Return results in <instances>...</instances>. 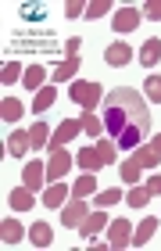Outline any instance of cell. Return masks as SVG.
Masks as SVG:
<instances>
[{
    "label": "cell",
    "instance_id": "cell-1",
    "mask_svg": "<svg viewBox=\"0 0 161 251\" xmlns=\"http://www.w3.org/2000/svg\"><path fill=\"white\" fill-rule=\"evenodd\" d=\"M104 133L115 140V147L133 151L151 133V111L147 97H140L133 86H118L104 97Z\"/></svg>",
    "mask_w": 161,
    "mask_h": 251
},
{
    "label": "cell",
    "instance_id": "cell-2",
    "mask_svg": "<svg viewBox=\"0 0 161 251\" xmlns=\"http://www.w3.org/2000/svg\"><path fill=\"white\" fill-rule=\"evenodd\" d=\"M68 97H72L83 111H93L100 100H104V90H100L97 83H72V94Z\"/></svg>",
    "mask_w": 161,
    "mask_h": 251
},
{
    "label": "cell",
    "instance_id": "cell-3",
    "mask_svg": "<svg viewBox=\"0 0 161 251\" xmlns=\"http://www.w3.org/2000/svg\"><path fill=\"white\" fill-rule=\"evenodd\" d=\"M108 244H111V248H129V244H133V223H129V219L108 223Z\"/></svg>",
    "mask_w": 161,
    "mask_h": 251
},
{
    "label": "cell",
    "instance_id": "cell-4",
    "mask_svg": "<svg viewBox=\"0 0 161 251\" xmlns=\"http://www.w3.org/2000/svg\"><path fill=\"white\" fill-rule=\"evenodd\" d=\"M68 169H72V154L65 151H50V158H47V183H57V179H61Z\"/></svg>",
    "mask_w": 161,
    "mask_h": 251
},
{
    "label": "cell",
    "instance_id": "cell-5",
    "mask_svg": "<svg viewBox=\"0 0 161 251\" xmlns=\"http://www.w3.org/2000/svg\"><path fill=\"white\" fill-rule=\"evenodd\" d=\"M104 61L111 65V68H125V65H133V47L125 40H115L111 47L104 50Z\"/></svg>",
    "mask_w": 161,
    "mask_h": 251
},
{
    "label": "cell",
    "instance_id": "cell-6",
    "mask_svg": "<svg viewBox=\"0 0 161 251\" xmlns=\"http://www.w3.org/2000/svg\"><path fill=\"white\" fill-rule=\"evenodd\" d=\"M79 129H83V126H79V119H65V122H57V129H54V136H50V144H47V147H50V151H61V147L72 140Z\"/></svg>",
    "mask_w": 161,
    "mask_h": 251
},
{
    "label": "cell",
    "instance_id": "cell-7",
    "mask_svg": "<svg viewBox=\"0 0 161 251\" xmlns=\"http://www.w3.org/2000/svg\"><path fill=\"white\" fill-rule=\"evenodd\" d=\"M140 22H143V11H140V7H122V11H115V32H133Z\"/></svg>",
    "mask_w": 161,
    "mask_h": 251
},
{
    "label": "cell",
    "instance_id": "cell-8",
    "mask_svg": "<svg viewBox=\"0 0 161 251\" xmlns=\"http://www.w3.org/2000/svg\"><path fill=\"white\" fill-rule=\"evenodd\" d=\"M86 215H90V208L83 204V198H72V201L65 204V212H61V223L75 230V226H83V219H86Z\"/></svg>",
    "mask_w": 161,
    "mask_h": 251
},
{
    "label": "cell",
    "instance_id": "cell-9",
    "mask_svg": "<svg viewBox=\"0 0 161 251\" xmlns=\"http://www.w3.org/2000/svg\"><path fill=\"white\" fill-rule=\"evenodd\" d=\"M22 183H25L29 190L47 187V165H43V162H29V165H25V173H22Z\"/></svg>",
    "mask_w": 161,
    "mask_h": 251
},
{
    "label": "cell",
    "instance_id": "cell-10",
    "mask_svg": "<svg viewBox=\"0 0 161 251\" xmlns=\"http://www.w3.org/2000/svg\"><path fill=\"white\" fill-rule=\"evenodd\" d=\"M104 226H108V212L100 208V212H90L86 219H83V226H79V233H83L86 241H93V237H97L100 230H104Z\"/></svg>",
    "mask_w": 161,
    "mask_h": 251
},
{
    "label": "cell",
    "instance_id": "cell-11",
    "mask_svg": "<svg viewBox=\"0 0 161 251\" xmlns=\"http://www.w3.org/2000/svg\"><path fill=\"white\" fill-rule=\"evenodd\" d=\"M29 147H32V133L29 129H15V133L7 136V154L11 158H22Z\"/></svg>",
    "mask_w": 161,
    "mask_h": 251
},
{
    "label": "cell",
    "instance_id": "cell-12",
    "mask_svg": "<svg viewBox=\"0 0 161 251\" xmlns=\"http://www.w3.org/2000/svg\"><path fill=\"white\" fill-rule=\"evenodd\" d=\"M29 241L36 244V248H50L54 244V230H50L47 223H32L29 226Z\"/></svg>",
    "mask_w": 161,
    "mask_h": 251
},
{
    "label": "cell",
    "instance_id": "cell-13",
    "mask_svg": "<svg viewBox=\"0 0 161 251\" xmlns=\"http://www.w3.org/2000/svg\"><path fill=\"white\" fill-rule=\"evenodd\" d=\"M158 61H161V40L154 36V40H147L143 47H140V65H147V68H158Z\"/></svg>",
    "mask_w": 161,
    "mask_h": 251
},
{
    "label": "cell",
    "instance_id": "cell-14",
    "mask_svg": "<svg viewBox=\"0 0 161 251\" xmlns=\"http://www.w3.org/2000/svg\"><path fill=\"white\" fill-rule=\"evenodd\" d=\"M65 201H68V187L65 183H50L43 190V204H47V208H61Z\"/></svg>",
    "mask_w": 161,
    "mask_h": 251
},
{
    "label": "cell",
    "instance_id": "cell-15",
    "mask_svg": "<svg viewBox=\"0 0 161 251\" xmlns=\"http://www.w3.org/2000/svg\"><path fill=\"white\" fill-rule=\"evenodd\" d=\"M154 230H158V219H154V215H147V219L136 226V233H133V248H143L154 237Z\"/></svg>",
    "mask_w": 161,
    "mask_h": 251
},
{
    "label": "cell",
    "instance_id": "cell-16",
    "mask_svg": "<svg viewBox=\"0 0 161 251\" xmlns=\"http://www.w3.org/2000/svg\"><path fill=\"white\" fill-rule=\"evenodd\" d=\"M11 208H15V212H29L32 208V204H36V198H32V190L29 187H18V190H11Z\"/></svg>",
    "mask_w": 161,
    "mask_h": 251
},
{
    "label": "cell",
    "instance_id": "cell-17",
    "mask_svg": "<svg viewBox=\"0 0 161 251\" xmlns=\"http://www.w3.org/2000/svg\"><path fill=\"white\" fill-rule=\"evenodd\" d=\"M22 237H25V230H22L18 219H4V223H0V241H4V244H18Z\"/></svg>",
    "mask_w": 161,
    "mask_h": 251
},
{
    "label": "cell",
    "instance_id": "cell-18",
    "mask_svg": "<svg viewBox=\"0 0 161 251\" xmlns=\"http://www.w3.org/2000/svg\"><path fill=\"white\" fill-rule=\"evenodd\" d=\"M75 162L83 165L86 173H93V169H100V165H104V158H100V151H97V147H83V151L75 154Z\"/></svg>",
    "mask_w": 161,
    "mask_h": 251
},
{
    "label": "cell",
    "instance_id": "cell-19",
    "mask_svg": "<svg viewBox=\"0 0 161 251\" xmlns=\"http://www.w3.org/2000/svg\"><path fill=\"white\" fill-rule=\"evenodd\" d=\"M133 162L140 165V169H154V165H158V154H154V147H151V144H140V147H133Z\"/></svg>",
    "mask_w": 161,
    "mask_h": 251
},
{
    "label": "cell",
    "instance_id": "cell-20",
    "mask_svg": "<svg viewBox=\"0 0 161 251\" xmlns=\"http://www.w3.org/2000/svg\"><path fill=\"white\" fill-rule=\"evenodd\" d=\"M22 111H25V108H22L18 97H4V104H0V119H4V122H18Z\"/></svg>",
    "mask_w": 161,
    "mask_h": 251
},
{
    "label": "cell",
    "instance_id": "cell-21",
    "mask_svg": "<svg viewBox=\"0 0 161 251\" xmlns=\"http://www.w3.org/2000/svg\"><path fill=\"white\" fill-rule=\"evenodd\" d=\"M75 72H79V58H65L61 65H54L50 75H54V83H65V79H72Z\"/></svg>",
    "mask_w": 161,
    "mask_h": 251
},
{
    "label": "cell",
    "instance_id": "cell-22",
    "mask_svg": "<svg viewBox=\"0 0 161 251\" xmlns=\"http://www.w3.org/2000/svg\"><path fill=\"white\" fill-rule=\"evenodd\" d=\"M43 79H47V68L29 65V68H25V75H22V83H25L29 90H43Z\"/></svg>",
    "mask_w": 161,
    "mask_h": 251
},
{
    "label": "cell",
    "instance_id": "cell-23",
    "mask_svg": "<svg viewBox=\"0 0 161 251\" xmlns=\"http://www.w3.org/2000/svg\"><path fill=\"white\" fill-rule=\"evenodd\" d=\"M79 126H83V133H90L97 140V136H104V119H97L93 111H86L83 119H79Z\"/></svg>",
    "mask_w": 161,
    "mask_h": 251
},
{
    "label": "cell",
    "instance_id": "cell-24",
    "mask_svg": "<svg viewBox=\"0 0 161 251\" xmlns=\"http://www.w3.org/2000/svg\"><path fill=\"white\" fill-rule=\"evenodd\" d=\"M54 100H57V94H54V86H43V90H36V100H32V111H47V108H54Z\"/></svg>",
    "mask_w": 161,
    "mask_h": 251
},
{
    "label": "cell",
    "instance_id": "cell-25",
    "mask_svg": "<svg viewBox=\"0 0 161 251\" xmlns=\"http://www.w3.org/2000/svg\"><path fill=\"white\" fill-rule=\"evenodd\" d=\"M15 47L18 50H54V40L47 36V40H29V36H18L15 40Z\"/></svg>",
    "mask_w": 161,
    "mask_h": 251
},
{
    "label": "cell",
    "instance_id": "cell-26",
    "mask_svg": "<svg viewBox=\"0 0 161 251\" xmlns=\"http://www.w3.org/2000/svg\"><path fill=\"white\" fill-rule=\"evenodd\" d=\"M29 133H32V151H43V147L50 144V136H54V133H50V129H47L43 122H36V126H32Z\"/></svg>",
    "mask_w": 161,
    "mask_h": 251
},
{
    "label": "cell",
    "instance_id": "cell-27",
    "mask_svg": "<svg viewBox=\"0 0 161 251\" xmlns=\"http://www.w3.org/2000/svg\"><path fill=\"white\" fill-rule=\"evenodd\" d=\"M93 190H97V176L93 173H83V176L75 179V198H90Z\"/></svg>",
    "mask_w": 161,
    "mask_h": 251
},
{
    "label": "cell",
    "instance_id": "cell-28",
    "mask_svg": "<svg viewBox=\"0 0 161 251\" xmlns=\"http://www.w3.org/2000/svg\"><path fill=\"white\" fill-rule=\"evenodd\" d=\"M125 201H129V208H147V201H151V190L147 187H133L125 194Z\"/></svg>",
    "mask_w": 161,
    "mask_h": 251
},
{
    "label": "cell",
    "instance_id": "cell-29",
    "mask_svg": "<svg viewBox=\"0 0 161 251\" xmlns=\"http://www.w3.org/2000/svg\"><path fill=\"white\" fill-rule=\"evenodd\" d=\"M118 201H122V190L118 187H108V190L97 194V208H111V204H118Z\"/></svg>",
    "mask_w": 161,
    "mask_h": 251
},
{
    "label": "cell",
    "instance_id": "cell-30",
    "mask_svg": "<svg viewBox=\"0 0 161 251\" xmlns=\"http://www.w3.org/2000/svg\"><path fill=\"white\" fill-rule=\"evenodd\" d=\"M97 151H100V158H104V165H111L115 162V158H118V154H115V140H111V136H108V140H104V136H97Z\"/></svg>",
    "mask_w": 161,
    "mask_h": 251
},
{
    "label": "cell",
    "instance_id": "cell-31",
    "mask_svg": "<svg viewBox=\"0 0 161 251\" xmlns=\"http://www.w3.org/2000/svg\"><path fill=\"white\" fill-rule=\"evenodd\" d=\"M143 94H147V100L161 104V75H147V83H143Z\"/></svg>",
    "mask_w": 161,
    "mask_h": 251
},
{
    "label": "cell",
    "instance_id": "cell-32",
    "mask_svg": "<svg viewBox=\"0 0 161 251\" xmlns=\"http://www.w3.org/2000/svg\"><path fill=\"white\" fill-rule=\"evenodd\" d=\"M122 183H140V165H136L133 162V158H129V162H122Z\"/></svg>",
    "mask_w": 161,
    "mask_h": 251
},
{
    "label": "cell",
    "instance_id": "cell-33",
    "mask_svg": "<svg viewBox=\"0 0 161 251\" xmlns=\"http://www.w3.org/2000/svg\"><path fill=\"white\" fill-rule=\"evenodd\" d=\"M111 11V0H93V4H86V18H104Z\"/></svg>",
    "mask_w": 161,
    "mask_h": 251
},
{
    "label": "cell",
    "instance_id": "cell-34",
    "mask_svg": "<svg viewBox=\"0 0 161 251\" xmlns=\"http://www.w3.org/2000/svg\"><path fill=\"white\" fill-rule=\"evenodd\" d=\"M18 72H22V65H18V61H7V65H4V72H0L4 86H11V83H15V79H18Z\"/></svg>",
    "mask_w": 161,
    "mask_h": 251
},
{
    "label": "cell",
    "instance_id": "cell-35",
    "mask_svg": "<svg viewBox=\"0 0 161 251\" xmlns=\"http://www.w3.org/2000/svg\"><path fill=\"white\" fill-rule=\"evenodd\" d=\"M140 11H143V18H154V22H161V0H147V4H143Z\"/></svg>",
    "mask_w": 161,
    "mask_h": 251
},
{
    "label": "cell",
    "instance_id": "cell-36",
    "mask_svg": "<svg viewBox=\"0 0 161 251\" xmlns=\"http://www.w3.org/2000/svg\"><path fill=\"white\" fill-rule=\"evenodd\" d=\"M65 15H68V18L86 15V4H83V0H68V4H65Z\"/></svg>",
    "mask_w": 161,
    "mask_h": 251
},
{
    "label": "cell",
    "instance_id": "cell-37",
    "mask_svg": "<svg viewBox=\"0 0 161 251\" xmlns=\"http://www.w3.org/2000/svg\"><path fill=\"white\" fill-rule=\"evenodd\" d=\"M79 47H83V40H79V36L65 40V50H68V58H79Z\"/></svg>",
    "mask_w": 161,
    "mask_h": 251
},
{
    "label": "cell",
    "instance_id": "cell-38",
    "mask_svg": "<svg viewBox=\"0 0 161 251\" xmlns=\"http://www.w3.org/2000/svg\"><path fill=\"white\" fill-rule=\"evenodd\" d=\"M147 190H151V198H154V194H161V173L147 179Z\"/></svg>",
    "mask_w": 161,
    "mask_h": 251
},
{
    "label": "cell",
    "instance_id": "cell-39",
    "mask_svg": "<svg viewBox=\"0 0 161 251\" xmlns=\"http://www.w3.org/2000/svg\"><path fill=\"white\" fill-rule=\"evenodd\" d=\"M151 147H154V154L161 158V133H154V140H151Z\"/></svg>",
    "mask_w": 161,
    "mask_h": 251
}]
</instances>
